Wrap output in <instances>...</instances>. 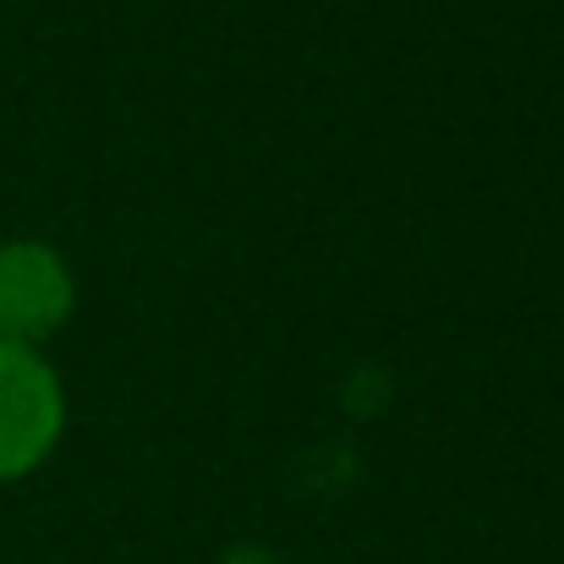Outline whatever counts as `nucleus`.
Returning a JSON list of instances; mask_svg holds the SVG:
<instances>
[{
  "label": "nucleus",
  "mask_w": 564,
  "mask_h": 564,
  "mask_svg": "<svg viewBox=\"0 0 564 564\" xmlns=\"http://www.w3.org/2000/svg\"><path fill=\"white\" fill-rule=\"evenodd\" d=\"M61 433V383L33 346L0 340V482L33 471Z\"/></svg>",
  "instance_id": "f257e3e1"
},
{
  "label": "nucleus",
  "mask_w": 564,
  "mask_h": 564,
  "mask_svg": "<svg viewBox=\"0 0 564 564\" xmlns=\"http://www.w3.org/2000/svg\"><path fill=\"white\" fill-rule=\"evenodd\" d=\"M72 313V274L39 241L0 247V340L33 346L55 335Z\"/></svg>",
  "instance_id": "f03ea898"
},
{
  "label": "nucleus",
  "mask_w": 564,
  "mask_h": 564,
  "mask_svg": "<svg viewBox=\"0 0 564 564\" xmlns=\"http://www.w3.org/2000/svg\"><path fill=\"white\" fill-rule=\"evenodd\" d=\"M225 564H280V560H274V554H263V549H230Z\"/></svg>",
  "instance_id": "7ed1b4c3"
}]
</instances>
